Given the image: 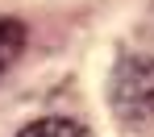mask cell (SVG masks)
I'll use <instances>...</instances> for the list:
<instances>
[{
  "mask_svg": "<svg viewBox=\"0 0 154 137\" xmlns=\"http://www.w3.org/2000/svg\"><path fill=\"white\" fill-rule=\"evenodd\" d=\"M108 104L117 121L129 129H142L154 121V58L150 54H129L117 62L108 79Z\"/></svg>",
  "mask_w": 154,
  "mask_h": 137,
  "instance_id": "cell-1",
  "label": "cell"
},
{
  "mask_svg": "<svg viewBox=\"0 0 154 137\" xmlns=\"http://www.w3.org/2000/svg\"><path fill=\"white\" fill-rule=\"evenodd\" d=\"M17 137H88V129L67 116H42V121H29Z\"/></svg>",
  "mask_w": 154,
  "mask_h": 137,
  "instance_id": "cell-2",
  "label": "cell"
},
{
  "mask_svg": "<svg viewBox=\"0 0 154 137\" xmlns=\"http://www.w3.org/2000/svg\"><path fill=\"white\" fill-rule=\"evenodd\" d=\"M21 50H25V29H21V21L0 17V75L21 58Z\"/></svg>",
  "mask_w": 154,
  "mask_h": 137,
  "instance_id": "cell-3",
  "label": "cell"
}]
</instances>
